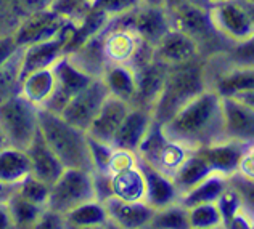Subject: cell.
<instances>
[{"label": "cell", "instance_id": "obj_3", "mask_svg": "<svg viewBox=\"0 0 254 229\" xmlns=\"http://www.w3.org/2000/svg\"><path fill=\"white\" fill-rule=\"evenodd\" d=\"M206 69L196 59L190 64L169 69L161 93L153 106L151 114L156 124H164L190 99L209 89L206 82Z\"/></svg>", "mask_w": 254, "mask_h": 229}, {"label": "cell", "instance_id": "obj_1", "mask_svg": "<svg viewBox=\"0 0 254 229\" xmlns=\"http://www.w3.org/2000/svg\"><path fill=\"white\" fill-rule=\"evenodd\" d=\"M159 127L169 138L180 141L193 151L227 139L222 120V101L211 89L203 90L190 99L168 122Z\"/></svg>", "mask_w": 254, "mask_h": 229}, {"label": "cell", "instance_id": "obj_10", "mask_svg": "<svg viewBox=\"0 0 254 229\" xmlns=\"http://www.w3.org/2000/svg\"><path fill=\"white\" fill-rule=\"evenodd\" d=\"M64 19L53 10H41L31 13L28 18H24L18 24L16 31L13 32L16 44L24 48V46L49 40L60 36L63 32Z\"/></svg>", "mask_w": 254, "mask_h": 229}, {"label": "cell", "instance_id": "obj_21", "mask_svg": "<svg viewBox=\"0 0 254 229\" xmlns=\"http://www.w3.org/2000/svg\"><path fill=\"white\" fill-rule=\"evenodd\" d=\"M64 226L69 228H103L110 226V218L102 200L93 199L84 202L71 212L63 215Z\"/></svg>", "mask_w": 254, "mask_h": 229}, {"label": "cell", "instance_id": "obj_2", "mask_svg": "<svg viewBox=\"0 0 254 229\" xmlns=\"http://www.w3.org/2000/svg\"><path fill=\"white\" fill-rule=\"evenodd\" d=\"M39 133L64 168L93 172L89 137L58 114L39 109Z\"/></svg>", "mask_w": 254, "mask_h": 229}, {"label": "cell", "instance_id": "obj_31", "mask_svg": "<svg viewBox=\"0 0 254 229\" xmlns=\"http://www.w3.org/2000/svg\"><path fill=\"white\" fill-rule=\"evenodd\" d=\"M13 191H15V187H10V186H5L0 183V202H5Z\"/></svg>", "mask_w": 254, "mask_h": 229}, {"label": "cell", "instance_id": "obj_13", "mask_svg": "<svg viewBox=\"0 0 254 229\" xmlns=\"http://www.w3.org/2000/svg\"><path fill=\"white\" fill-rule=\"evenodd\" d=\"M153 124H155V120H153V114L150 109L132 104L129 112L126 114L123 124L119 125L111 146L135 152L151 130Z\"/></svg>", "mask_w": 254, "mask_h": 229}, {"label": "cell", "instance_id": "obj_14", "mask_svg": "<svg viewBox=\"0 0 254 229\" xmlns=\"http://www.w3.org/2000/svg\"><path fill=\"white\" fill-rule=\"evenodd\" d=\"M57 90V77H55V63L52 66L39 67L31 72H26L19 79L18 95L28 99L36 107H45L53 93Z\"/></svg>", "mask_w": 254, "mask_h": 229}, {"label": "cell", "instance_id": "obj_9", "mask_svg": "<svg viewBox=\"0 0 254 229\" xmlns=\"http://www.w3.org/2000/svg\"><path fill=\"white\" fill-rule=\"evenodd\" d=\"M130 106L132 103H129V101L108 93V96L105 98V101L97 112V116L93 117L90 127L85 132L87 137L90 139H95V141H100V143H106L111 146L119 125L123 124V120L126 117V114L129 112Z\"/></svg>", "mask_w": 254, "mask_h": 229}, {"label": "cell", "instance_id": "obj_7", "mask_svg": "<svg viewBox=\"0 0 254 229\" xmlns=\"http://www.w3.org/2000/svg\"><path fill=\"white\" fill-rule=\"evenodd\" d=\"M108 93L110 92L106 89L102 77L93 79L85 89L76 93V95L66 103V106L63 107L58 116H62L68 124L87 132L93 117L97 116L100 106H102L105 98L108 96Z\"/></svg>", "mask_w": 254, "mask_h": 229}, {"label": "cell", "instance_id": "obj_19", "mask_svg": "<svg viewBox=\"0 0 254 229\" xmlns=\"http://www.w3.org/2000/svg\"><path fill=\"white\" fill-rule=\"evenodd\" d=\"M140 165L146 178V204L158 210V208H164L179 202V191L171 177L153 170L143 164Z\"/></svg>", "mask_w": 254, "mask_h": 229}, {"label": "cell", "instance_id": "obj_17", "mask_svg": "<svg viewBox=\"0 0 254 229\" xmlns=\"http://www.w3.org/2000/svg\"><path fill=\"white\" fill-rule=\"evenodd\" d=\"M28 156L31 160V177L37 178L47 186H52L57 181V178L64 170L63 164L57 159L52 149L45 144L41 133H37L34 141L29 144Z\"/></svg>", "mask_w": 254, "mask_h": 229}, {"label": "cell", "instance_id": "obj_26", "mask_svg": "<svg viewBox=\"0 0 254 229\" xmlns=\"http://www.w3.org/2000/svg\"><path fill=\"white\" fill-rule=\"evenodd\" d=\"M146 0H89V8L98 11L106 19L119 18L138 8Z\"/></svg>", "mask_w": 254, "mask_h": 229}, {"label": "cell", "instance_id": "obj_20", "mask_svg": "<svg viewBox=\"0 0 254 229\" xmlns=\"http://www.w3.org/2000/svg\"><path fill=\"white\" fill-rule=\"evenodd\" d=\"M106 89L129 103L135 98V69L130 64H108L102 76Z\"/></svg>", "mask_w": 254, "mask_h": 229}, {"label": "cell", "instance_id": "obj_8", "mask_svg": "<svg viewBox=\"0 0 254 229\" xmlns=\"http://www.w3.org/2000/svg\"><path fill=\"white\" fill-rule=\"evenodd\" d=\"M153 58L168 69H176L199 59V45L195 39L172 26L153 45Z\"/></svg>", "mask_w": 254, "mask_h": 229}, {"label": "cell", "instance_id": "obj_6", "mask_svg": "<svg viewBox=\"0 0 254 229\" xmlns=\"http://www.w3.org/2000/svg\"><path fill=\"white\" fill-rule=\"evenodd\" d=\"M208 19L212 31L233 44L253 40L251 5L243 0H224L208 6Z\"/></svg>", "mask_w": 254, "mask_h": 229}, {"label": "cell", "instance_id": "obj_11", "mask_svg": "<svg viewBox=\"0 0 254 229\" xmlns=\"http://www.w3.org/2000/svg\"><path fill=\"white\" fill-rule=\"evenodd\" d=\"M118 23L116 28H106L100 37L105 59L108 64H132L142 40L127 24Z\"/></svg>", "mask_w": 254, "mask_h": 229}, {"label": "cell", "instance_id": "obj_5", "mask_svg": "<svg viewBox=\"0 0 254 229\" xmlns=\"http://www.w3.org/2000/svg\"><path fill=\"white\" fill-rule=\"evenodd\" d=\"M93 199H97V194L93 187L92 172L81 168H64L55 183L50 186L45 208L64 215Z\"/></svg>", "mask_w": 254, "mask_h": 229}, {"label": "cell", "instance_id": "obj_18", "mask_svg": "<svg viewBox=\"0 0 254 229\" xmlns=\"http://www.w3.org/2000/svg\"><path fill=\"white\" fill-rule=\"evenodd\" d=\"M28 177H31L28 151L10 144L0 147V183L16 187Z\"/></svg>", "mask_w": 254, "mask_h": 229}, {"label": "cell", "instance_id": "obj_28", "mask_svg": "<svg viewBox=\"0 0 254 229\" xmlns=\"http://www.w3.org/2000/svg\"><path fill=\"white\" fill-rule=\"evenodd\" d=\"M235 175L242 177L245 181H251L254 178V154H253V146L246 147V151L242 154V157L238 160L237 172Z\"/></svg>", "mask_w": 254, "mask_h": 229}, {"label": "cell", "instance_id": "obj_30", "mask_svg": "<svg viewBox=\"0 0 254 229\" xmlns=\"http://www.w3.org/2000/svg\"><path fill=\"white\" fill-rule=\"evenodd\" d=\"M3 228H13V223L10 218V213L6 210L5 202H0V229H3Z\"/></svg>", "mask_w": 254, "mask_h": 229}, {"label": "cell", "instance_id": "obj_23", "mask_svg": "<svg viewBox=\"0 0 254 229\" xmlns=\"http://www.w3.org/2000/svg\"><path fill=\"white\" fill-rule=\"evenodd\" d=\"M189 228L208 229V228H222L224 217L220 213L217 200L199 202V204L185 207Z\"/></svg>", "mask_w": 254, "mask_h": 229}, {"label": "cell", "instance_id": "obj_24", "mask_svg": "<svg viewBox=\"0 0 254 229\" xmlns=\"http://www.w3.org/2000/svg\"><path fill=\"white\" fill-rule=\"evenodd\" d=\"M148 228H168V229L189 228L187 208L182 204H179V202L164 208H158V210H155V213H153Z\"/></svg>", "mask_w": 254, "mask_h": 229}, {"label": "cell", "instance_id": "obj_34", "mask_svg": "<svg viewBox=\"0 0 254 229\" xmlns=\"http://www.w3.org/2000/svg\"><path fill=\"white\" fill-rule=\"evenodd\" d=\"M217 2H224V0H209V3H217Z\"/></svg>", "mask_w": 254, "mask_h": 229}, {"label": "cell", "instance_id": "obj_25", "mask_svg": "<svg viewBox=\"0 0 254 229\" xmlns=\"http://www.w3.org/2000/svg\"><path fill=\"white\" fill-rule=\"evenodd\" d=\"M19 53L13 56L10 61H6L3 66H0V103H3L5 99H8L10 96L18 93L19 79H21Z\"/></svg>", "mask_w": 254, "mask_h": 229}, {"label": "cell", "instance_id": "obj_29", "mask_svg": "<svg viewBox=\"0 0 254 229\" xmlns=\"http://www.w3.org/2000/svg\"><path fill=\"white\" fill-rule=\"evenodd\" d=\"M19 51H21V46L16 44L13 34L0 37V66H3L6 61H10V59L15 55H18Z\"/></svg>", "mask_w": 254, "mask_h": 229}, {"label": "cell", "instance_id": "obj_33", "mask_svg": "<svg viewBox=\"0 0 254 229\" xmlns=\"http://www.w3.org/2000/svg\"><path fill=\"white\" fill-rule=\"evenodd\" d=\"M6 143H5V138H3V135H2V132H0V147L2 146H5Z\"/></svg>", "mask_w": 254, "mask_h": 229}, {"label": "cell", "instance_id": "obj_12", "mask_svg": "<svg viewBox=\"0 0 254 229\" xmlns=\"http://www.w3.org/2000/svg\"><path fill=\"white\" fill-rule=\"evenodd\" d=\"M224 133L227 139L251 143L254 132L253 103L233 96H220Z\"/></svg>", "mask_w": 254, "mask_h": 229}, {"label": "cell", "instance_id": "obj_15", "mask_svg": "<svg viewBox=\"0 0 254 229\" xmlns=\"http://www.w3.org/2000/svg\"><path fill=\"white\" fill-rule=\"evenodd\" d=\"M102 202L108 213L110 223L118 228H146L155 213V208L146 202H127L116 197H108Z\"/></svg>", "mask_w": 254, "mask_h": 229}, {"label": "cell", "instance_id": "obj_27", "mask_svg": "<svg viewBox=\"0 0 254 229\" xmlns=\"http://www.w3.org/2000/svg\"><path fill=\"white\" fill-rule=\"evenodd\" d=\"M19 196H23L24 199H28L34 204L45 207L47 205V199H49V191L50 186H47L42 181H39L34 177H28L23 183H19L15 189Z\"/></svg>", "mask_w": 254, "mask_h": 229}, {"label": "cell", "instance_id": "obj_16", "mask_svg": "<svg viewBox=\"0 0 254 229\" xmlns=\"http://www.w3.org/2000/svg\"><path fill=\"white\" fill-rule=\"evenodd\" d=\"M108 175L111 197L127 202H146V178L140 162Z\"/></svg>", "mask_w": 254, "mask_h": 229}, {"label": "cell", "instance_id": "obj_32", "mask_svg": "<svg viewBox=\"0 0 254 229\" xmlns=\"http://www.w3.org/2000/svg\"><path fill=\"white\" fill-rule=\"evenodd\" d=\"M187 2L191 3V5L201 6V8H206V10H208V6L211 5V3H209V0H187Z\"/></svg>", "mask_w": 254, "mask_h": 229}, {"label": "cell", "instance_id": "obj_22", "mask_svg": "<svg viewBox=\"0 0 254 229\" xmlns=\"http://www.w3.org/2000/svg\"><path fill=\"white\" fill-rule=\"evenodd\" d=\"M5 205L10 213L13 228H36L37 220L41 218L42 212L45 210V207L24 199L16 191L10 194L8 199L5 200Z\"/></svg>", "mask_w": 254, "mask_h": 229}, {"label": "cell", "instance_id": "obj_4", "mask_svg": "<svg viewBox=\"0 0 254 229\" xmlns=\"http://www.w3.org/2000/svg\"><path fill=\"white\" fill-rule=\"evenodd\" d=\"M0 132L5 143L28 149L39 133V107L21 95H13L0 103Z\"/></svg>", "mask_w": 254, "mask_h": 229}]
</instances>
